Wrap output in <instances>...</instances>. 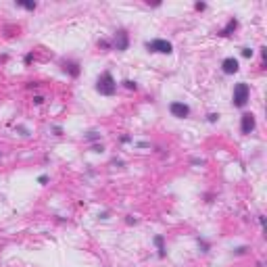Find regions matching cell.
<instances>
[{
	"mask_svg": "<svg viewBox=\"0 0 267 267\" xmlns=\"http://www.w3.org/2000/svg\"><path fill=\"white\" fill-rule=\"evenodd\" d=\"M96 90H98L100 94H104V96H113V94L117 92V84H115V80H113V75H111L109 71H104V73L98 77Z\"/></svg>",
	"mask_w": 267,
	"mask_h": 267,
	"instance_id": "6da1fadb",
	"label": "cell"
},
{
	"mask_svg": "<svg viewBox=\"0 0 267 267\" xmlns=\"http://www.w3.org/2000/svg\"><path fill=\"white\" fill-rule=\"evenodd\" d=\"M248 94H250V90L248 86L244 84V82H240V84H236V88H234V106H238V109H242L246 102H248Z\"/></svg>",
	"mask_w": 267,
	"mask_h": 267,
	"instance_id": "7a4b0ae2",
	"label": "cell"
},
{
	"mask_svg": "<svg viewBox=\"0 0 267 267\" xmlns=\"http://www.w3.org/2000/svg\"><path fill=\"white\" fill-rule=\"evenodd\" d=\"M146 48L150 52H163V54H171L173 52V46H171V42H167V40H152V42L146 44Z\"/></svg>",
	"mask_w": 267,
	"mask_h": 267,
	"instance_id": "3957f363",
	"label": "cell"
},
{
	"mask_svg": "<svg viewBox=\"0 0 267 267\" xmlns=\"http://www.w3.org/2000/svg\"><path fill=\"white\" fill-rule=\"evenodd\" d=\"M169 111H171V115L178 117V119H184V117L190 115V109H188V104H184V102H171Z\"/></svg>",
	"mask_w": 267,
	"mask_h": 267,
	"instance_id": "277c9868",
	"label": "cell"
},
{
	"mask_svg": "<svg viewBox=\"0 0 267 267\" xmlns=\"http://www.w3.org/2000/svg\"><path fill=\"white\" fill-rule=\"evenodd\" d=\"M128 46H130V38H128V34L123 32V29H119L117 32V36H115V48L117 50H128Z\"/></svg>",
	"mask_w": 267,
	"mask_h": 267,
	"instance_id": "5b68a950",
	"label": "cell"
},
{
	"mask_svg": "<svg viewBox=\"0 0 267 267\" xmlns=\"http://www.w3.org/2000/svg\"><path fill=\"white\" fill-rule=\"evenodd\" d=\"M221 69H223V73L232 75V73H236V71L240 69V65H238V61H236L234 56H227V58L221 63Z\"/></svg>",
	"mask_w": 267,
	"mask_h": 267,
	"instance_id": "8992f818",
	"label": "cell"
},
{
	"mask_svg": "<svg viewBox=\"0 0 267 267\" xmlns=\"http://www.w3.org/2000/svg\"><path fill=\"white\" fill-rule=\"evenodd\" d=\"M242 134H250L253 130H255V117L250 115V113H244L242 115Z\"/></svg>",
	"mask_w": 267,
	"mask_h": 267,
	"instance_id": "52a82bcc",
	"label": "cell"
},
{
	"mask_svg": "<svg viewBox=\"0 0 267 267\" xmlns=\"http://www.w3.org/2000/svg\"><path fill=\"white\" fill-rule=\"evenodd\" d=\"M236 27H238V19H234V17H232V19L227 21V25H225L221 32H219V36H221V38H227V36H230V34H232Z\"/></svg>",
	"mask_w": 267,
	"mask_h": 267,
	"instance_id": "ba28073f",
	"label": "cell"
},
{
	"mask_svg": "<svg viewBox=\"0 0 267 267\" xmlns=\"http://www.w3.org/2000/svg\"><path fill=\"white\" fill-rule=\"evenodd\" d=\"M63 69H65V71H69V73H71L73 77H77V75H80V69H77V63H65V65H63Z\"/></svg>",
	"mask_w": 267,
	"mask_h": 267,
	"instance_id": "9c48e42d",
	"label": "cell"
},
{
	"mask_svg": "<svg viewBox=\"0 0 267 267\" xmlns=\"http://www.w3.org/2000/svg\"><path fill=\"white\" fill-rule=\"evenodd\" d=\"M154 244L159 248V257H165V244H163V236H154Z\"/></svg>",
	"mask_w": 267,
	"mask_h": 267,
	"instance_id": "30bf717a",
	"label": "cell"
},
{
	"mask_svg": "<svg viewBox=\"0 0 267 267\" xmlns=\"http://www.w3.org/2000/svg\"><path fill=\"white\" fill-rule=\"evenodd\" d=\"M17 4L23 6V8H27V10H36V2H23V0H19Z\"/></svg>",
	"mask_w": 267,
	"mask_h": 267,
	"instance_id": "8fae6325",
	"label": "cell"
},
{
	"mask_svg": "<svg viewBox=\"0 0 267 267\" xmlns=\"http://www.w3.org/2000/svg\"><path fill=\"white\" fill-rule=\"evenodd\" d=\"M123 86H125L128 90H136V84H134L132 80H125V82H123Z\"/></svg>",
	"mask_w": 267,
	"mask_h": 267,
	"instance_id": "7c38bea8",
	"label": "cell"
},
{
	"mask_svg": "<svg viewBox=\"0 0 267 267\" xmlns=\"http://www.w3.org/2000/svg\"><path fill=\"white\" fill-rule=\"evenodd\" d=\"M207 119H209L211 123H215V121L219 119V115H217V113H211V115H207Z\"/></svg>",
	"mask_w": 267,
	"mask_h": 267,
	"instance_id": "4fadbf2b",
	"label": "cell"
},
{
	"mask_svg": "<svg viewBox=\"0 0 267 267\" xmlns=\"http://www.w3.org/2000/svg\"><path fill=\"white\" fill-rule=\"evenodd\" d=\"M242 56H246V58L253 56V50H250V48H242Z\"/></svg>",
	"mask_w": 267,
	"mask_h": 267,
	"instance_id": "5bb4252c",
	"label": "cell"
},
{
	"mask_svg": "<svg viewBox=\"0 0 267 267\" xmlns=\"http://www.w3.org/2000/svg\"><path fill=\"white\" fill-rule=\"evenodd\" d=\"M198 244H200V248H202V253H207V250H209V244H207L205 240H198Z\"/></svg>",
	"mask_w": 267,
	"mask_h": 267,
	"instance_id": "9a60e30c",
	"label": "cell"
},
{
	"mask_svg": "<svg viewBox=\"0 0 267 267\" xmlns=\"http://www.w3.org/2000/svg\"><path fill=\"white\" fill-rule=\"evenodd\" d=\"M98 138H100V134L98 132H90L88 134V140H98Z\"/></svg>",
	"mask_w": 267,
	"mask_h": 267,
	"instance_id": "2e32d148",
	"label": "cell"
},
{
	"mask_svg": "<svg viewBox=\"0 0 267 267\" xmlns=\"http://www.w3.org/2000/svg\"><path fill=\"white\" fill-rule=\"evenodd\" d=\"M194 6H196V10H205V8H207V4H205V2H196Z\"/></svg>",
	"mask_w": 267,
	"mask_h": 267,
	"instance_id": "e0dca14e",
	"label": "cell"
},
{
	"mask_svg": "<svg viewBox=\"0 0 267 267\" xmlns=\"http://www.w3.org/2000/svg\"><path fill=\"white\" fill-rule=\"evenodd\" d=\"M98 46H100V48H111V44H109L106 40H100V42H98Z\"/></svg>",
	"mask_w": 267,
	"mask_h": 267,
	"instance_id": "ac0fdd59",
	"label": "cell"
},
{
	"mask_svg": "<svg viewBox=\"0 0 267 267\" xmlns=\"http://www.w3.org/2000/svg\"><path fill=\"white\" fill-rule=\"evenodd\" d=\"M34 102H36V104H42V102H44V98H42V96H36V98H34Z\"/></svg>",
	"mask_w": 267,
	"mask_h": 267,
	"instance_id": "d6986e66",
	"label": "cell"
},
{
	"mask_svg": "<svg viewBox=\"0 0 267 267\" xmlns=\"http://www.w3.org/2000/svg\"><path fill=\"white\" fill-rule=\"evenodd\" d=\"M236 253H238V255H242V253H246V246H240V248H236Z\"/></svg>",
	"mask_w": 267,
	"mask_h": 267,
	"instance_id": "ffe728a7",
	"label": "cell"
},
{
	"mask_svg": "<svg viewBox=\"0 0 267 267\" xmlns=\"http://www.w3.org/2000/svg\"><path fill=\"white\" fill-rule=\"evenodd\" d=\"M38 182H40V184H46V182H48V178H46V176H40V178H38Z\"/></svg>",
	"mask_w": 267,
	"mask_h": 267,
	"instance_id": "44dd1931",
	"label": "cell"
}]
</instances>
